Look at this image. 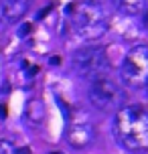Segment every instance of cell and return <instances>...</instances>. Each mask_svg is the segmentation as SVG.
Segmentation results:
<instances>
[{"label":"cell","instance_id":"1","mask_svg":"<svg viewBox=\"0 0 148 154\" xmlns=\"http://www.w3.org/2000/svg\"><path fill=\"white\" fill-rule=\"evenodd\" d=\"M114 134L130 152L148 150V109L142 106H122L116 112Z\"/></svg>","mask_w":148,"mask_h":154},{"label":"cell","instance_id":"2","mask_svg":"<svg viewBox=\"0 0 148 154\" xmlns=\"http://www.w3.org/2000/svg\"><path fill=\"white\" fill-rule=\"evenodd\" d=\"M69 26L81 41H95L108 31V18L103 8L94 2H79L67 6Z\"/></svg>","mask_w":148,"mask_h":154},{"label":"cell","instance_id":"3","mask_svg":"<svg viewBox=\"0 0 148 154\" xmlns=\"http://www.w3.org/2000/svg\"><path fill=\"white\" fill-rule=\"evenodd\" d=\"M124 97L126 93L120 87L118 81H114L112 77H108L106 73L100 77L91 79L89 85V101L95 109L100 112H118L124 106Z\"/></svg>","mask_w":148,"mask_h":154},{"label":"cell","instance_id":"4","mask_svg":"<svg viewBox=\"0 0 148 154\" xmlns=\"http://www.w3.org/2000/svg\"><path fill=\"white\" fill-rule=\"evenodd\" d=\"M120 77L128 87H142L148 83V47L146 45H134L126 53Z\"/></svg>","mask_w":148,"mask_h":154},{"label":"cell","instance_id":"5","mask_svg":"<svg viewBox=\"0 0 148 154\" xmlns=\"http://www.w3.org/2000/svg\"><path fill=\"white\" fill-rule=\"evenodd\" d=\"M73 69L77 71L79 77L83 79H95L106 73L108 69V51L106 47L94 45L83 47L73 55Z\"/></svg>","mask_w":148,"mask_h":154},{"label":"cell","instance_id":"6","mask_svg":"<svg viewBox=\"0 0 148 154\" xmlns=\"http://www.w3.org/2000/svg\"><path fill=\"white\" fill-rule=\"evenodd\" d=\"M94 140V128L91 124L85 120H73L69 124V130H67V142L73 148H85L91 144Z\"/></svg>","mask_w":148,"mask_h":154},{"label":"cell","instance_id":"7","mask_svg":"<svg viewBox=\"0 0 148 154\" xmlns=\"http://www.w3.org/2000/svg\"><path fill=\"white\" fill-rule=\"evenodd\" d=\"M29 0H0V10L6 18L8 24L20 20L26 12H29Z\"/></svg>","mask_w":148,"mask_h":154},{"label":"cell","instance_id":"8","mask_svg":"<svg viewBox=\"0 0 148 154\" xmlns=\"http://www.w3.org/2000/svg\"><path fill=\"white\" fill-rule=\"evenodd\" d=\"M26 116H29V120H31L32 124H41L43 122L45 116H47L43 100H31L29 101V103H26Z\"/></svg>","mask_w":148,"mask_h":154},{"label":"cell","instance_id":"9","mask_svg":"<svg viewBox=\"0 0 148 154\" xmlns=\"http://www.w3.org/2000/svg\"><path fill=\"white\" fill-rule=\"evenodd\" d=\"M146 0H116V6L128 16H136L144 10Z\"/></svg>","mask_w":148,"mask_h":154},{"label":"cell","instance_id":"10","mask_svg":"<svg viewBox=\"0 0 148 154\" xmlns=\"http://www.w3.org/2000/svg\"><path fill=\"white\" fill-rule=\"evenodd\" d=\"M0 154H16V148L10 140L0 138Z\"/></svg>","mask_w":148,"mask_h":154},{"label":"cell","instance_id":"11","mask_svg":"<svg viewBox=\"0 0 148 154\" xmlns=\"http://www.w3.org/2000/svg\"><path fill=\"white\" fill-rule=\"evenodd\" d=\"M23 69L26 73V77H35L39 73V65H32L31 61H23Z\"/></svg>","mask_w":148,"mask_h":154},{"label":"cell","instance_id":"12","mask_svg":"<svg viewBox=\"0 0 148 154\" xmlns=\"http://www.w3.org/2000/svg\"><path fill=\"white\" fill-rule=\"evenodd\" d=\"M29 32H31V24H23V31H18V35L24 37V35H29Z\"/></svg>","mask_w":148,"mask_h":154},{"label":"cell","instance_id":"13","mask_svg":"<svg viewBox=\"0 0 148 154\" xmlns=\"http://www.w3.org/2000/svg\"><path fill=\"white\" fill-rule=\"evenodd\" d=\"M6 18H4V14H2V10H0V32H2V31H4V26H6Z\"/></svg>","mask_w":148,"mask_h":154},{"label":"cell","instance_id":"14","mask_svg":"<svg viewBox=\"0 0 148 154\" xmlns=\"http://www.w3.org/2000/svg\"><path fill=\"white\" fill-rule=\"evenodd\" d=\"M6 116H8L6 106H4V103H0V118H6Z\"/></svg>","mask_w":148,"mask_h":154},{"label":"cell","instance_id":"15","mask_svg":"<svg viewBox=\"0 0 148 154\" xmlns=\"http://www.w3.org/2000/svg\"><path fill=\"white\" fill-rule=\"evenodd\" d=\"M16 154H31V150L29 148H23V150H16Z\"/></svg>","mask_w":148,"mask_h":154},{"label":"cell","instance_id":"16","mask_svg":"<svg viewBox=\"0 0 148 154\" xmlns=\"http://www.w3.org/2000/svg\"><path fill=\"white\" fill-rule=\"evenodd\" d=\"M144 23H146V26H148V10H146V14H144Z\"/></svg>","mask_w":148,"mask_h":154},{"label":"cell","instance_id":"17","mask_svg":"<svg viewBox=\"0 0 148 154\" xmlns=\"http://www.w3.org/2000/svg\"><path fill=\"white\" fill-rule=\"evenodd\" d=\"M49 154H63V152H59V150H55V152H49Z\"/></svg>","mask_w":148,"mask_h":154},{"label":"cell","instance_id":"18","mask_svg":"<svg viewBox=\"0 0 148 154\" xmlns=\"http://www.w3.org/2000/svg\"><path fill=\"white\" fill-rule=\"evenodd\" d=\"M146 87H148V83H146Z\"/></svg>","mask_w":148,"mask_h":154}]
</instances>
